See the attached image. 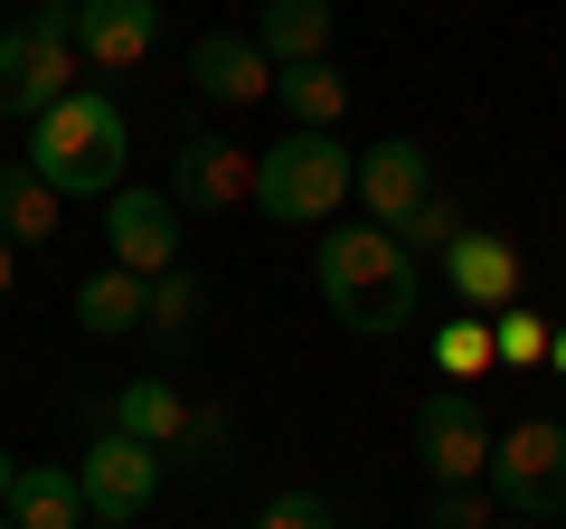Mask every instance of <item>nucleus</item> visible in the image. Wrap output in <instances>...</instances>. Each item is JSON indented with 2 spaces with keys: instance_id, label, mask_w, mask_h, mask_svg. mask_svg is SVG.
Segmentation results:
<instances>
[{
  "instance_id": "nucleus-19",
  "label": "nucleus",
  "mask_w": 566,
  "mask_h": 529,
  "mask_svg": "<svg viewBox=\"0 0 566 529\" xmlns=\"http://www.w3.org/2000/svg\"><path fill=\"white\" fill-rule=\"evenodd\" d=\"M274 95H283V114L303 123V133H331V123L349 114V76L331 58L322 66H274Z\"/></svg>"
},
{
  "instance_id": "nucleus-24",
  "label": "nucleus",
  "mask_w": 566,
  "mask_h": 529,
  "mask_svg": "<svg viewBox=\"0 0 566 529\" xmlns=\"http://www.w3.org/2000/svg\"><path fill=\"white\" fill-rule=\"evenodd\" d=\"M491 360L538 369V360H547V322H538V312H520V303H510V312H491Z\"/></svg>"
},
{
  "instance_id": "nucleus-6",
  "label": "nucleus",
  "mask_w": 566,
  "mask_h": 529,
  "mask_svg": "<svg viewBox=\"0 0 566 529\" xmlns=\"http://www.w3.org/2000/svg\"><path fill=\"white\" fill-rule=\"evenodd\" d=\"M76 483H85V520H123V529H133L142 510L161 501L170 473H161V454L133 445L123 426H95V435H85V454H76Z\"/></svg>"
},
{
  "instance_id": "nucleus-20",
  "label": "nucleus",
  "mask_w": 566,
  "mask_h": 529,
  "mask_svg": "<svg viewBox=\"0 0 566 529\" xmlns=\"http://www.w3.org/2000/svg\"><path fill=\"white\" fill-rule=\"evenodd\" d=\"M227 464H237V416H227V407H199V416H189V435L161 454L170 483H218Z\"/></svg>"
},
{
  "instance_id": "nucleus-12",
  "label": "nucleus",
  "mask_w": 566,
  "mask_h": 529,
  "mask_svg": "<svg viewBox=\"0 0 566 529\" xmlns=\"http://www.w3.org/2000/svg\"><path fill=\"white\" fill-rule=\"evenodd\" d=\"M434 264H444L453 303H463V312H482V322L520 303V246H510V237H491V227H463V237H453Z\"/></svg>"
},
{
  "instance_id": "nucleus-14",
  "label": "nucleus",
  "mask_w": 566,
  "mask_h": 529,
  "mask_svg": "<svg viewBox=\"0 0 566 529\" xmlns=\"http://www.w3.org/2000/svg\"><path fill=\"white\" fill-rule=\"evenodd\" d=\"M189 85H199V104H264L274 95V66H264L255 39H237V29H208L199 48H189Z\"/></svg>"
},
{
  "instance_id": "nucleus-33",
  "label": "nucleus",
  "mask_w": 566,
  "mask_h": 529,
  "mask_svg": "<svg viewBox=\"0 0 566 529\" xmlns=\"http://www.w3.org/2000/svg\"><path fill=\"white\" fill-rule=\"evenodd\" d=\"M547 529H566V520H547Z\"/></svg>"
},
{
  "instance_id": "nucleus-18",
  "label": "nucleus",
  "mask_w": 566,
  "mask_h": 529,
  "mask_svg": "<svg viewBox=\"0 0 566 529\" xmlns=\"http://www.w3.org/2000/svg\"><path fill=\"white\" fill-rule=\"evenodd\" d=\"M0 237L10 246H48L57 237V189H48L29 162H0Z\"/></svg>"
},
{
  "instance_id": "nucleus-30",
  "label": "nucleus",
  "mask_w": 566,
  "mask_h": 529,
  "mask_svg": "<svg viewBox=\"0 0 566 529\" xmlns=\"http://www.w3.org/2000/svg\"><path fill=\"white\" fill-rule=\"evenodd\" d=\"M491 529H538V520H510V510H501V520H491Z\"/></svg>"
},
{
  "instance_id": "nucleus-17",
  "label": "nucleus",
  "mask_w": 566,
  "mask_h": 529,
  "mask_svg": "<svg viewBox=\"0 0 566 529\" xmlns=\"http://www.w3.org/2000/svg\"><path fill=\"white\" fill-rule=\"evenodd\" d=\"M142 303H151V284L123 274V264H104V274L76 284V331L85 341H123V331H142Z\"/></svg>"
},
{
  "instance_id": "nucleus-1",
  "label": "nucleus",
  "mask_w": 566,
  "mask_h": 529,
  "mask_svg": "<svg viewBox=\"0 0 566 529\" xmlns=\"http://www.w3.org/2000/svg\"><path fill=\"white\" fill-rule=\"evenodd\" d=\"M312 284H322L331 322L359 331V341H397L424 303V264L397 246V227H331L322 256H312Z\"/></svg>"
},
{
  "instance_id": "nucleus-3",
  "label": "nucleus",
  "mask_w": 566,
  "mask_h": 529,
  "mask_svg": "<svg viewBox=\"0 0 566 529\" xmlns=\"http://www.w3.org/2000/svg\"><path fill=\"white\" fill-rule=\"evenodd\" d=\"M359 189V152L340 143V133H283L274 152H255V208L274 227H322L340 218V199Z\"/></svg>"
},
{
  "instance_id": "nucleus-15",
  "label": "nucleus",
  "mask_w": 566,
  "mask_h": 529,
  "mask_svg": "<svg viewBox=\"0 0 566 529\" xmlns=\"http://www.w3.org/2000/svg\"><path fill=\"white\" fill-rule=\"evenodd\" d=\"M331 29H340L331 0H255V29H245V39L264 48V66H322Z\"/></svg>"
},
{
  "instance_id": "nucleus-16",
  "label": "nucleus",
  "mask_w": 566,
  "mask_h": 529,
  "mask_svg": "<svg viewBox=\"0 0 566 529\" xmlns=\"http://www.w3.org/2000/svg\"><path fill=\"white\" fill-rule=\"evenodd\" d=\"M10 529H85V483L76 464H20V483H10V510H0Z\"/></svg>"
},
{
  "instance_id": "nucleus-11",
  "label": "nucleus",
  "mask_w": 566,
  "mask_h": 529,
  "mask_svg": "<svg viewBox=\"0 0 566 529\" xmlns=\"http://www.w3.org/2000/svg\"><path fill=\"white\" fill-rule=\"evenodd\" d=\"M434 199V152L424 143H368L359 152V208H368V227H406L416 208Z\"/></svg>"
},
{
  "instance_id": "nucleus-22",
  "label": "nucleus",
  "mask_w": 566,
  "mask_h": 529,
  "mask_svg": "<svg viewBox=\"0 0 566 529\" xmlns=\"http://www.w3.org/2000/svg\"><path fill=\"white\" fill-rule=\"evenodd\" d=\"M491 520H501L491 483H434L424 491V529H491Z\"/></svg>"
},
{
  "instance_id": "nucleus-13",
  "label": "nucleus",
  "mask_w": 566,
  "mask_h": 529,
  "mask_svg": "<svg viewBox=\"0 0 566 529\" xmlns=\"http://www.w3.org/2000/svg\"><path fill=\"white\" fill-rule=\"evenodd\" d=\"M85 416H95V426H123L133 445H151V454H170L189 435V416H199V397H180L170 378H123L114 397H85Z\"/></svg>"
},
{
  "instance_id": "nucleus-8",
  "label": "nucleus",
  "mask_w": 566,
  "mask_h": 529,
  "mask_svg": "<svg viewBox=\"0 0 566 529\" xmlns=\"http://www.w3.org/2000/svg\"><path fill=\"white\" fill-rule=\"evenodd\" d=\"M170 208H199V218L255 208V152L227 143V133H189V143L170 152Z\"/></svg>"
},
{
  "instance_id": "nucleus-32",
  "label": "nucleus",
  "mask_w": 566,
  "mask_h": 529,
  "mask_svg": "<svg viewBox=\"0 0 566 529\" xmlns=\"http://www.w3.org/2000/svg\"><path fill=\"white\" fill-rule=\"evenodd\" d=\"M85 529H123V520H85Z\"/></svg>"
},
{
  "instance_id": "nucleus-31",
  "label": "nucleus",
  "mask_w": 566,
  "mask_h": 529,
  "mask_svg": "<svg viewBox=\"0 0 566 529\" xmlns=\"http://www.w3.org/2000/svg\"><path fill=\"white\" fill-rule=\"evenodd\" d=\"M29 10H76V0H29Z\"/></svg>"
},
{
  "instance_id": "nucleus-29",
  "label": "nucleus",
  "mask_w": 566,
  "mask_h": 529,
  "mask_svg": "<svg viewBox=\"0 0 566 529\" xmlns=\"http://www.w3.org/2000/svg\"><path fill=\"white\" fill-rule=\"evenodd\" d=\"M547 369H557V378H566V331H547Z\"/></svg>"
},
{
  "instance_id": "nucleus-7",
  "label": "nucleus",
  "mask_w": 566,
  "mask_h": 529,
  "mask_svg": "<svg viewBox=\"0 0 566 529\" xmlns=\"http://www.w3.org/2000/svg\"><path fill=\"white\" fill-rule=\"evenodd\" d=\"M491 416L472 387H444V397H424L416 407V454H424V483H482L491 464Z\"/></svg>"
},
{
  "instance_id": "nucleus-28",
  "label": "nucleus",
  "mask_w": 566,
  "mask_h": 529,
  "mask_svg": "<svg viewBox=\"0 0 566 529\" xmlns=\"http://www.w3.org/2000/svg\"><path fill=\"white\" fill-rule=\"evenodd\" d=\"M10 483H20V454L0 445V510H10Z\"/></svg>"
},
{
  "instance_id": "nucleus-2",
  "label": "nucleus",
  "mask_w": 566,
  "mask_h": 529,
  "mask_svg": "<svg viewBox=\"0 0 566 529\" xmlns=\"http://www.w3.org/2000/svg\"><path fill=\"white\" fill-rule=\"evenodd\" d=\"M20 162L39 170L57 199H114L123 162H133V123H123V104L104 95V85H76V95H57L39 123H29Z\"/></svg>"
},
{
  "instance_id": "nucleus-10",
  "label": "nucleus",
  "mask_w": 566,
  "mask_h": 529,
  "mask_svg": "<svg viewBox=\"0 0 566 529\" xmlns=\"http://www.w3.org/2000/svg\"><path fill=\"white\" fill-rule=\"evenodd\" d=\"M104 246H114L123 274L161 284L170 264H180V208H170L161 189H114V199H104Z\"/></svg>"
},
{
  "instance_id": "nucleus-27",
  "label": "nucleus",
  "mask_w": 566,
  "mask_h": 529,
  "mask_svg": "<svg viewBox=\"0 0 566 529\" xmlns=\"http://www.w3.org/2000/svg\"><path fill=\"white\" fill-rule=\"evenodd\" d=\"M10 274H20V246L0 237V303H10Z\"/></svg>"
},
{
  "instance_id": "nucleus-23",
  "label": "nucleus",
  "mask_w": 566,
  "mask_h": 529,
  "mask_svg": "<svg viewBox=\"0 0 566 529\" xmlns=\"http://www.w3.org/2000/svg\"><path fill=\"white\" fill-rule=\"evenodd\" d=\"M453 237H463V208H453V199H444V189H434V199H424V208H416V218H406V227H397V246H406V256H416V264H424V256H444V246H453Z\"/></svg>"
},
{
  "instance_id": "nucleus-9",
  "label": "nucleus",
  "mask_w": 566,
  "mask_h": 529,
  "mask_svg": "<svg viewBox=\"0 0 566 529\" xmlns=\"http://www.w3.org/2000/svg\"><path fill=\"white\" fill-rule=\"evenodd\" d=\"M66 29H76V58L95 66V76H133V66L161 48V0H76Z\"/></svg>"
},
{
  "instance_id": "nucleus-5",
  "label": "nucleus",
  "mask_w": 566,
  "mask_h": 529,
  "mask_svg": "<svg viewBox=\"0 0 566 529\" xmlns=\"http://www.w3.org/2000/svg\"><path fill=\"white\" fill-rule=\"evenodd\" d=\"M76 29L66 10H29L20 29H0V114L10 123H39L57 95H76Z\"/></svg>"
},
{
  "instance_id": "nucleus-34",
  "label": "nucleus",
  "mask_w": 566,
  "mask_h": 529,
  "mask_svg": "<svg viewBox=\"0 0 566 529\" xmlns=\"http://www.w3.org/2000/svg\"><path fill=\"white\" fill-rule=\"evenodd\" d=\"M0 529H10V520H0Z\"/></svg>"
},
{
  "instance_id": "nucleus-21",
  "label": "nucleus",
  "mask_w": 566,
  "mask_h": 529,
  "mask_svg": "<svg viewBox=\"0 0 566 529\" xmlns=\"http://www.w3.org/2000/svg\"><path fill=\"white\" fill-rule=\"evenodd\" d=\"M199 322H208L199 274H189V264H170L161 284H151V303H142V331H151L161 350H189V341H199Z\"/></svg>"
},
{
  "instance_id": "nucleus-26",
  "label": "nucleus",
  "mask_w": 566,
  "mask_h": 529,
  "mask_svg": "<svg viewBox=\"0 0 566 529\" xmlns=\"http://www.w3.org/2000/svg\"><path fill=\"white\" fill-rule=\"evenodd\" d=\"M444 369H453V378H482V369H491V322H482V312L444 322Z\"/></svg>"
},
{
  "instance_id": "nucleus-4",
  "label": "nucleus",
  "mask_w": 566,
  "mask_h": 529,
  "mask_svg": "<svg viewBox=\"0 0 566 529\" xmlns=\"http://www.w3.org/2000/svg\"><path fill=\"white\" fill-rule=\"evenodd\" d=\"M491 501L510 520H566V426L557 416H520L510 435H491V464H482Z\"/></svg>"
},
{
  "instance_id": "nucleus-25",
  "label": "nucleus",
  "mask_w": 566,
  "mask_h": 529,
  "mask_svg": "<svg viewBox=\"0 0 566 529\" xmlns=\"http://www.w3.org/2000/svg\"><path fill=\"white\" fill-rule=\"evenodd\" d=\"M255 529H340V520H331V501H322V491H303V483H293V491H274V501L255 510Z\"/></svg>"
}]
</instances>
